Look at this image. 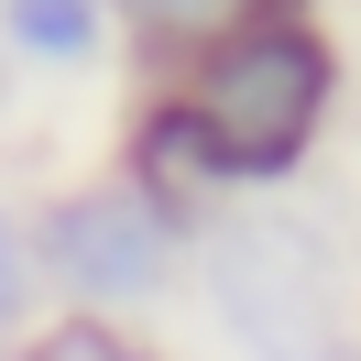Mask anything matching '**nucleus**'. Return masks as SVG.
<instances>
[{"instance_id":"obj_4","label":"nucleus","mask_w":361,"mask_h":361,"mask_svg":"<svg viewBox=\"0 0 361 361\" xmlns=\"http://www.w3.org/2000/svg\"><path fill=\"white\" fill-rule=\"evenodd\" d=\"M110 44V0H0V55L23 66H88Z\"/></svg>"},{"instance_id":"obj_5","label":"nucleus","mask_w":361,"mask_h":361,"mask_svg":"<svg viewBox=\"0 0 361 361\" xmlns=\"http://www.w3.org/2000/svg\"><path fill=\"white\" fill-rule=\"evenodd\" d=\"M252 11H263V0H121V23H142L154 44H219Z\"/></svg>"},{"instance_id":"obj_2","label":"nucleus","mask_w":361,"mask_h":361,"mask_svg":"<svg viewBox=\"0 0 361 361\" xmlns=\"http://www.w3.org/2000/svg\"><path fill=\"white\" fill-rule=\"evenodd\" d=\"M208 295L252 361H339V263L295 219H230L208 241Z\"/></svg>"},{"instance_id":"obj_6","label":"nucleus","mask_w":361,"mask_h":361,"mask_svg":"<svg viewBox=\"0 0 361 361\" xmlns=\"http://www.w3.org/2000/svg\"><path fill=\"white\" fill-rule=\"evenodd\" d=\"M23 361H154L142 339H121L110 317H55V329L23 339Z\"/></svg>"},{"instance_id":"obj_7","label":"nucleus","mask_w":361,"mask_h":361,"mask_svg":"<svg viewBox=\"0 0 361 361\" xmlns=\"http://www.w3.org/2000/svg\"><path fill=\"white\" fill-rule=\"evenodd\" d=\"M23 307H33V241H23V219L0 208V329H23Z\"/></svg>"},{"instance_id":"obj_1","label":"nucleus","mask_w":361,"mask_h":361,"mask_svg":"<svg viewBox=\"0 0 361 361\" xmlns=\"http://www.w3.org/2000/svg\"><path fill=\"white\" fill-rule=\"evenodd\" d=\"M176 110L197 121L219 186L230 176H285L317 142V121H329V44L307 23H285V11H252L219 44H197V77H186Z\"/></svg>"},{"instance_id":"obj_3","label":"nucleus","mask_w":361,"mask_h":361,"mask_svg":"<svg viewBox=\"0 0 361 361\" xmlns=\"http://www.w3.org/2000/svg\"><path fill=\"white\" fill-rule=\"evenodd\" d=\"M23 241H33V263L77 295V317H99V307L164 295V274H176V208H154L132 176L121 186H66Z\"/></svg>"}]
</instances>
